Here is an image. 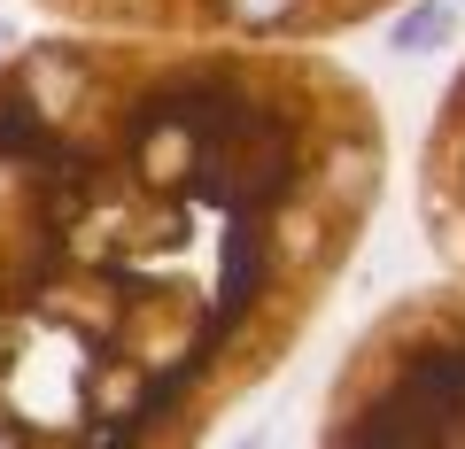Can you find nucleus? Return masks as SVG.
Listing matches in <instances>:
<instances>
[{"instance_id": "2", "label": "nucleus", "mask_w": 465, "mask_h": 449, "mask_svg": "<svg viewBox=\"0 0 465 449\" xmlns=\"http://www.w3.org/2000/svg\"><path fill=\"white\" fill-rule=\"evenodd\" d=\"M318 449H465V279L396 295L349 341Z\"/></svg>"}, {"instance_id": "3", "label": "nucleus", "mask_w": 465, "mask_h": 449, "mask_svg": "<svg viewBox=\"0 0 465 449\" xmlns=\"http://www.w3.org/2000/svg\"><path fill=\"white\" fill-rule=\"evenodd\" d=\"M39 16L78 32L148 39H249V47H326L396 16L403 0H32Z\"/></svg>"}, {"instance_id": "1", "label": "nucleus", "mask_w": 465, "mask_h": 449, "mask_svg": "<svg viewBox=\"0 0 465 449\" xmlns=\"http://www.w3.org/2000/svg\"><path fill=\"white\" fill-rule=\"evenodd\" d=\"M388 109L326 47L0 54V449H202L349 279Z\"/></svg>"}, {"instance_id": "4", "label": "nucleus", "mask_w": 465, "mask_h": 449, "mask_svg": "<svg viewBox=\"0 0 465 449\" xmlns=\"http://www.w3.org/2000/svg\"><path fill=\"white\" fill-rule=\"evenodd\" d=\"M419 233L450 279H465V63L442 85L427 140H419Z\"/></svg>"}]
</instances>
